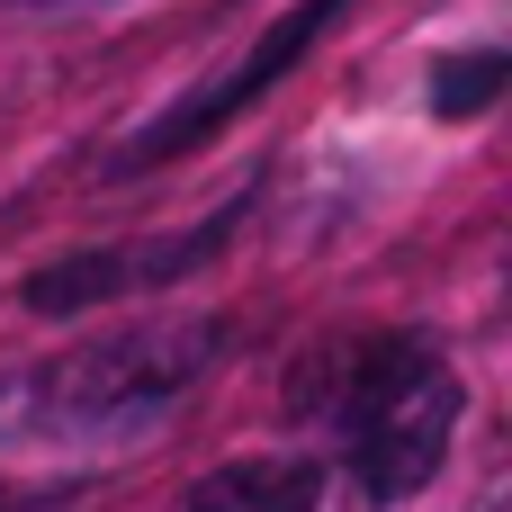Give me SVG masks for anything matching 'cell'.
Here are the masks:
<instances>
[{"instance_id": "cell-3", "label": "cell", "mask_w": 512, "mask_h": 512, "mask_svg": "<svg viewBox=\"0 0 512 512\" xmlns=\"http://www.w3.org/2000/svg\"><path fill=\"white\" fill-rule=\"evenodd\" d=\"M342 9H351V0H306V9H288V18H279V27H270V36H261V45H252V54L234 63V72H216L207 90H189V99H180V108H171V117H162V126H153V135H144V144H135L126 162H162V153L198 144L207 126L243 117V108H252V99H261V90H270V81L288 72V63H306V45H315V36H324V27H333Z\"/></svg>"}, {"instance_id": "cell-7", "label": "cell", "mask_w": 512, "mask_h": 512, "mask_svg": "<svg viewBox=\"0 0 512 512\" xmlns=\"http://www.w3.org/2000/svg\"><path fill=\"white\" fill-rule=\"evenodd\" d=\"M0 504H9V495H0Z\"/></svg>"}, {"instance_id": "cell-1", "label": "cell", "mask_w": 512, "mask_h": 512, "mask_svg": "<svg viewBox=\"0 0 512 512\" xmlns=\"http://www.w3.org/2000/svg\"><path fill=\"white\" fill-rule=\"evenodd\" d=\"M216 324H144V333H108L81 342L45 369H18L0 387V432L18 441H126L144 423H162L207 369H216Z\"/></svg>"}, {"instance_id": "cell-2", "label": "cell", "mask_w": 512, "mask_h": 512, "mask_svg": "<svg viewBox=\"0 0 512 512\" xmlns=\"http://www.w3.org/2000/svg\"><path fill=\"white\" fill-rule=\"evenodd\" d=\"M324 423H333V450L351 468V486L369 504H396L414 495L441 450H450V423H459V369L414 342V333H387V342H360L342 351V378L324 387Z\"/></svg>"}, {"instance_id": "cell-5", "label": "cell", "mask_w": 512, "mask_h": 512, "mask_svg": "<svg viewBox=\"0 0 512 512\" xmlns=\"http://www.w3.org/2000/svg\"><path fill=\"white\" fill-rule=\"evenodd\" d=\"M189 512H324L315 459H234L189 486Z\"/></svg>"}, {"instance_id": "cell-6", "label": "cell", "mask_w": 512, "mask_h": 512, "mask_svg": "<svg viewBox=\"0 0 512 512\" xmlns=\"http://www.w3.org/2000/svg\"><path fill=\"white\" fill-rule=\"evenodd\" d=\"M495 90H504V54H459V63L432 72V108H441V117H468V108H486Z\"/></svg>"}, {"instance_id": "cell-4", "label": "cell", "mask_w": 512, "mask_h": 512, "mask_svg": "<svg viewBox=\"0 0 512 512\" xmlns=\"http://www.w3.org/2000/svg\"><path fill=\"white\" fill-rule=\"evenodd\" d=\"M216 243H225V225H207V234H180V243H117V252H81V261H54V270H36V279H27V306H36V315L99 306V297H117V288H135V279L198 270Z\"/></svg>"}]
</instances>
